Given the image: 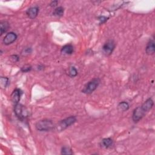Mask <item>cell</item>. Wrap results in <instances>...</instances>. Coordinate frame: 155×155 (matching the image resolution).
Returning a JSON list of instances; mask_svg holds the SVG:
<instances>
[{
    "mask_svg": "<svg viewBox=\"0 0 155 155\" xmlns=\"http://www.w3.org/2000/svg\"><path fill=\"white\" fill-rule=\"evenodd\" d=\"M58 1H52L50 4V6L52 7H54L55 6H56L57 5H58Z\"/></svg>",
    "mask_w": 155,
    "mask_h": 155,
    "instance_id": "obj_23",
    "label": "cell"
},
{
    "mask_svg": "<svg viewBox=\"0 0 155 155\" xmlns=\"http://www.w3.org/2000/svg\"><path fill=\"white\" fill-rule=\"evenodd\" d=\"M39 12V8L38 7H32L29 8L26 11V14L28 17L30 19L35 18Z\"/></svg>",
    "mask_w": 155,
    "mask_h": 155,
    "instance_id": "obj_9",
    "label": "cell"
},
{
    "mask_svg": "<svg viewBox=\"0 0 155 155\" xmlns=\"http://www.w3.org/2000/svg\"><path fill=\"white\" fill-rule=\"evenodd\" d=\"M74 51V47L71 44H67L63 46L61 48V53L66 55H71Z\"/></svg>",
    "mask_w": 155,
    "mask_h": 155,
    "instance_id": "obj_12",
    "label": "cell"
},
{
    "mask_svg": "<svg viewBox=\"0 0 155 155\" xmlns=\"http://www.w3.org/2000/svg\"><path fill=\"white\" fill-rule=\"evenodd\" d=\"M108 19H109L108 18H107L106 17H104V16H101V17H98V19H99L101 24L105 23L108 20Z\"/></svg>",
    "mask_w": 155,
    "mask_h": 155,
    "instance_id": "obj_22",
    "label": "cell"
},
{
    "mask_svg": "<svg viewBox=\"0 0 155 155\" xmlns=\"http://www.w3.org/2000/svg\"><path fill=\"white\" fill-rule=\"evenodd\" d=\"M35 127L38 130L41 132H47L54 129L55 125L52 120L45 119L38 121L36 124Z\"/></svg>",
    "mask_w": 155,
    "mask_h": 155,
    "instance_id": "obj_1",
    "label": "cell"
},
{
    "mask_svg": "<svg viewBox=\"0 0 155 155\" xmlns=\"http://www.w3.org/2000/svg\"><path fill=\"white\" fill-rule=\"evenodd\" d=\"M64 13V9L62 7H56L54 11L53 12V15L56 17H62Z\"/></svg>",
    "mask_w": 155,
    "mask_h": 155,
    "instance_id": "obj_15",
    "label": "cell"
},
{
    "mask_svg": "<svg viewBox=\"0 0 155 155\" xmlns=\"http://www.w3.org/2000/svg\"><path fill=\"white\" fill-rule=\"evenodd\" d=\"M14 111L18 118L23 121L28 116V111L27 109L21 104H17L15 105Z\"/></svg>",
    "mask_w": 155,
    "mask_h": 155,
    "instance_id": "obj_4",
    "label": "cell"
},
{
    "mask_svg": "<svg viewBox=\"0 0 155 155\" xmlns=\"http://www.w3.org/2000/svg\"><path fill=\"white\" fill-rule=\"evenodd\" d=\"M9 28V24L8 22L4 21L0 23V30H1V35L5 32H6Z\"/></svg>",
    "mask_w": 155,
    "mask_h": 155,
    "instance_id": "obj_14",
    "label": "cell"
},
{
    "mask_svg": "<svg viewBox=\"0 0 155 155\" xmlns=\"http://www.w3.org/2000/svg\"><path fill=\"white\" fill-rule=\"evenodd\" d=\"M76 121V118L74 116H69L64 119L61 121L60 122L55 126V129L58 132H62L70 125L74 124Z\"/></svg>",
    "mask_w": 155,
    "mask_h": 155,
    "instance_id": "obj_2",
    "label": "cell"
},
{
    "mask_svg": "<svg viewBox=\"0 0 155 155\" xmlns=\"http://www.w3.org/2000/svg\"><path fill=\"white\" fill-rule=\"evenodd\" d=\"M153 105H154V103L152 99L148 98L147 100H146L144 102V104L142 105L141 107L144 110L145 112L146 113L152 109Z\"/></svg>",
    "mask_w": 155,
    "mask_h": 155,
    "instance_id": "obj_10",
    "label": "cell"
},
{
    "mask_svg": "<svg viewBox=\"0 0 155 155\" xmlns=\"http://www.w3.org/2000/svg\"><path fill=\"white\" fill-rule=\"evenodd\" d=\"M17 39V35L14 32H9L3 39V43L5 45H10L12 44L13 42L15 41Z\"/></svg>",
    "mask_w": 155,
    "mask_h": 155,
    "instance_id": "obj_7",
    "label": "cell"
},
{
    "mask_svg": "<svg viewBox=\"0 0 155 155\" xmlns=\"http://www.w3.org/2000/svg\"><path fill=\"white\" fill-rule=\"evenodd\" d=\"M69 74L71 77H75L78 75V71L75 67L72 66L69 69Z\"/></svg>",
    "mask_w": 155,
    "mask_h": 155,
    "instance_id": "obj_18",
    "label": "cell"
},
{
    "mask_svg": "<svg viewBox=\"0 0 155 155\" xmlns=\"http://www.w3.org/2000/svg\"><path fill=\"white\" fill-rule=\"evenodd\" d=\"M115 48V44L113 41L109 40L106 42L103 47V50L105 55L107 56L110 55L113 53Z\"/></svg>",
    "mask_w": 155,
    "mask_h": 155,
    "instance_id": "obj_6",
    "label": "cell"
},
{
    "mask_svg": "<svg viewBox=\"0 0 155 155\" xmlns=\"http://www.w3.org/2000/svg\"><path fill=\"white\" fill-rule=\"evenodd\" d=\"M118 110L121 111H126L129 109L130 105L127 102L123 101V102H121V103L118 104Z\"/></svg>",
    "mask_w": 155,
    "mask_h": 155,
    "instance_id": "obj_13",
    "label": "cell"
},
{
    "mask_svg": "<svg viewBox=\"0 0 155 155\" xmlns=\"http://www.w3.org/2000/svg\"><path fill=\"white\" fill-rule=\"evenodd\" d=\"M113 144V140L110 138H104L102 140V144H103V146L105 148H109L110 147L111 145Z\"/></svg>",
    "mask_w": 155,
    "mask_h": 155,
    "instance_id": "obj_16",
    "label": "cell"
},
{
    "mask_svg": "<svg viewBox=\"0 0 155 155\" xmlns=\"http://www.w3.org/2000/svg\"><path fill=\"white\" fill-rule=\"evenodd\" d=\"M100 82L99 78H95L89 81L82 89V92L85 94H90L97 89Z\"/></svg>",
    "mask_w": 155,
    "mask_h": 155,
    "instance_id": "obj_3",
    "label": "cell"
},
{
    "mask_svg": "<svg viewBox=\"0 0 155 155\" xmlns=\"http://www.w3.org/2000/svg\"><path fill=\"white\" fill-rule=\"evenodd\" d=\"M147 54L148 55H153L155 52V46H154V42L153 40H151L148 42L147 44L146 49Z\"/></svg>",
    "mask_w": 155,
    "mask_h": 155,
    "instance_id": "obj_11",
    "label": "cell"
},
{
    "mask_svg": "<svg viewBox=\"0 0 155 155\" xmlns=\"http://www.w3.org/2000/svg\"><path fill=\"white\" fill-rule=\"evenodd\" d=\"M12 58L15 62H17L19 60V57L17 55H13L12 56Z\"/></svg>",
    "mask_w": 155,
    "mask_h": 155,
    "instance_id": "obj_24",
    "label": "cell"
},
{
    "mask_svg": "<svg viewBox=\"0 0 155 155\" xmlns=\"http://www.w3.org/2000/svg\"><path fill=\"white\" fill-rule=\"evenodd\" d=\"M32 48H26L22 51L21 54L23 56H26L27 55H29L32 52Z\"/></svg>",
    "mask_w": 155,
    "mask_h": 155,
    "instance_id": "obj_21",
    "label": "cell"
},
{
    "mask_svg": "<svg viewBox=\"0 0 155 155\" xmlns=\"http://www.w3.org/2000/svg\"><path fill=\"white\" fill-rule=\"evenodd\" d=\"M61 154H72L73 152L70 148L67 147H64L62 148Z\"/></svg>",
    "mask_w": 155,
    "mask_h": 155,
    "instance_id": "obj_19",
    "label": "cell"
},
{
    "mask_svg": "<svg viewBox=\"0 0 155 155\" xmlns=\"http://www.w3.org/2000/svg\"><path fill=\"white\" fill-rule=\"evenodd\" d=\"M21 94H22V92L21 90L19 89H16L12 92V95H11V99H12V103L15 105L19 103V102L21 99Z\"/></svg>",
    "mask_w": 155,
    "mask_h": 155,
    "instance_id": "obj_8",
    "label": "cell"
},
{
    "mask_svg": "<svg viewBox=\"0 0 155 155\" xmlns=\"http://www.w3.org/2000/svg\"><path fill=\"white\" fill-rule=\"evenodd\" d=\"M9 84V79L7 77H1L0 78V86L1 89H5Z\"/></svg>",
    "mask_w": 155,
    "mask_h": 155,
    "instance_id": "obj_17",
    "label": "cell"
},
{
    "mask_svg": "<svg viewBox=\"0 0 155 155\" xmlns=\"http://www.w3.org/2000/svg\"><path fill=\"white\" fill-rule=\"evenodd\" d=\"M32 70V67L30 65H25L24 66H23V67H21V72H24V73H27L30 72Z\"/></svg>",
    "mask_w": 155,
    "mask_h": 155,
    "instance_id": "obj_20",
    "label": "cell"
},
{
    "mask_svg": "<svg viewBox=\"0 0 155 155\" xmlns=\"http://www.w3.org/2000/svg\"><path fill=\"white\" fill-rule=\"evenodd\" d=\"M145 114V112L142 109L141 106L138 107L136 108L133 111V115H132L133 121L134 123H138V121H139L143 118V116H144Z\"/></svg>",
    "mask_w": 155,
    "mask_h": 155,
    "instance_id": "obj_5",
    "label": "cell"
}]
</instances>
